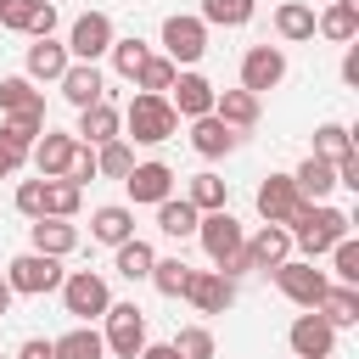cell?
<instances>
[{"label": "cell", "mask_w": 359, "mask_h": 359, "mask_svg": "<svg viewBox=\"0 0 359 359\" xmlns=\"http://www.w3.org/2000/svg\"><path fill=\"white\" fill-rule=\"evenodd\" d=\"M196 241H202V252L213 258V269H219V275H230V280L252 275V269H247V252H241V241H247V224H241L230 208H213V213H202V219H196Z\"/></svg>", "instance_id": "obj_1"}, {"label": "cell", "mask_w": 359, "mask_h": 359, "mask_svg": "<svg viewBox=\"0 0 359 359\" xmlns=\"http://www.w3.org/2000/svg\"><path fill=\"white\" fill-rule=\"evenodd\" d=\"M348 213L342 208H331V202H303L292 219H286V230H292V247H303V258H325L342 236H348Z\"/></svg>", "instance_id": "obj_2"}, {"label": "cell", "mask_w": 359, "mask_h": 359, "mask_svg": "<svg viewBox=\"0 0 359 359\" xmlns=\"http://www.w3.org/2000/svg\"><path fill=\"white\" fill-rule=\"evenodd\" d=\"M123 135H129L135 146H163V140L180 135V112L168 107V95H146V90H135L129 107H123Z\"/></svg>", "instance_id": "obj_3"}, {"label": "cell", "mask_w": 359, "mask_h": 359, "mask_svg": "<svg viewBox=\"0 0 359 359\" xmlns=\"http://www.w3.org/2000/svg\"><path fill=\"white\" fill-rule=\"evenodd\" d=\"M62 258H50V252H17L11 264H6V286L17 292V297H45V292H56L62 286Z\"/></svg>", "instance_id": "obj_4"}, {"label": "cell", "mask_w": 359, "mask_h": 359, "mask_svg": "<svg viewBox=\"0 0 359 359\" xmlns=\"http://www.w3.org/2000/svg\"><path fill=\"white\" fill-rule=\"evenodd\" d=\"M56 292H62V309H67L79 325L101 320V314H107V303H112V292H107V280H101L95 269H67Z\"/></svg>", "instance_id": "obj_5"}, {"label": "cell", "mask_w": 359, "mask_h": 359, "mask_svg": "<svg viewBox=\"0 0 359 359\" xmlns=\"http://www.w3.org/2000/svg\"><path fill=\"white\" fill-rule=\"evenodd\" d=\"M163 56H168L174 67H196V62L208 56V22L191 17V11L163 17Z\"/></svg>", "instance_id": "obj_6"}, {"label": "cell", "mask_w": 359, "mask_h": 359, "mask_svg": "<svg viewBox=\"0 0 359 359\" xmlns=\"http://www.w3.org/2000/svg\"><path fill=\"white\" fill-rule=\"evenodd\" d=\"M269 275H275L280 297H286V303H297V309H314V303L325 297V286H331V275H325V269H314V258H280Z\"/></svg>", "instance_id": "obj_7"}, {"label": "cell", "mask_w": 359, "mask_h": 359, "mask_svg": "<svg viewBox=\"0 0 359 359\" xmlns=\"http://www.w3.org/2000/svg\"><path fill=\"white\" fill-rule=\"evenodd\" d=\"M107 325H101V342H107V353H118V359H135L140 348H146V314L135 309V303H107V314H101Z\"/></svg>", "instance_id": "obj_8"}, {"label": "cell", "mask_w": 359, "mask_h": 359, "mask_svg": "<svg viewBox=\"0 0 359 359\" xmlns=\"http://www.w3.org/2000/svg\"><path fill=\"white\" fill-rule=\"evenodd\" d=\"M286 348H292L297 359H331V353H337V325H331L320 309H303V314L292 320V331H286Z\"/></svg>", "instance_id": "obj_9"}, {"label": "cell", "mask_w": 359, "mask_h": 359, "mask_svg": "<svg viewBox=\"0 0 359 359\" xmlns=\"http://www.w3.org/2000/svg\"><path fill=\"white\" fill-rule=\"evenodd\" d=\"M112 39H118V34H112V17H107V11H84V17L67 28L62 45H67L73 62H101V56L112 50Z\"/></svg>", "instance_id": "obj_10"}, {"label": "cell", "mask_w": 359, "mask_h": 359, "mask_svg": "<svg viewBox=\"0 0 359 359\" xmlns=\"http://www.w3.org/2000/svg\"><path fill=\"white\" fill-rule=\"evenodd\" d=\"M286 79V50L280 45H247L241 50V90H252L264 101V90H275Z\"/></svg>", "instance_id": "obj_11"}, {"label": "cell", "mask_w": 359, "mask_h": 359, "mask_svg": "<svg viewBox=\"0 0 359 359\" xmlns=\"http://www.w3.org/2000/svg\"><path fill=\"white\" fill-rule=\"evenodd\" d=\"M213 95H219V90H213L196 67H180L174 84H168V107H174L185 123H191V118H208V112H213Z\"/></svg>", "instance_id": "obj_12"}, {"label": "cell", "mask_w": 359, "mask_h": 359, "mask_svg": "<svg viewBox=\"0 0 359 359\" xmlns=\"http://www.w3.org/2000/svg\"><path fill=\"white\" fill-rule=\"evenodd\" d=\"M123 191H129V202L135 208H157L163 196H174V168L168 163H135L129 174H123Z\"/></svg>", "instance_id": "obj_13"}, {"label": "cell", "mask_w": 359, "mask_h": 359, "mask_svg": "<svg viewBox=\"0 0 359 359\" xmlns=\"http://www.w3.org/2000/svg\"><path fill=\"white\" fill-rule=\"evenodd\" d=\"M185 303H191L196 314H224V309L236 303V280L219 275V269H191V280H185Z\"/></svg>", "instance_id": "obj_14"}, {"label": "cell", "mask_w": 359, "mask_h": 359, "mask_svg": "<svg viewBox=\"0 0 359 359\" xmlns=\"http://www.w3.org/2000/svg\"><path fill=\"white\" fill-rule=\"evenodd\" d=\"M73 146H79V135L45 129V135L28 146V163H34V174H39V180H62V174H67V163H73Z\"/></svg>", "instance_id": "obj_15"}, {"label": "cell", "mask_w": 359, "mask_h": 359, "mask_svg": "<svg viewBox=\"0 0 359 359\" xmlns=\"http://www.w3.org/2000/svg\"><path fill=\"white\" fill-rule=\"evenodd\" d=\"M252 208H258V219L264 224H286L297 208H303V196H297V185H292V174H269L264 185H258V196H252Z\"/></svg>", "instance_id": "obj_16"}, {"label": "cell", "mask_w": 359, "mask_h": 359, "mask_svg": "<svg viewBox=\"0 0 359 359\" xmlns=\"http://www.w3.org/2000/svg\"><path fill=\"white\" fill-rule=\"evenodd\" d=\"M241 252H247V269H275L280 258H292V230L286 224H258L247 241H241Z\"/></svg>", "instance_id": "obj_17"}, {"label": "cell", "mask_w": 359, "mask_h": 359, "mask_svg": "<svg viewBox=\"0 0 359 359\" xmlns=\"http://www.w3.org/2000/svg\"><path fill=\"white\" fill-rule=\"evenodd\" d=\"M67 62H73V56H67V45H62L56 34H45V39H34V45H28L22 73H28L34 84H56V79L67 73Z\"/></svg>", "instance_id": "obj_18"}, {"label": "cell", "mask_w": 359, "mask_h": 359, "mask_svg": "<svg viewBox=\"0 0 359 359\" xmlns=\"http://www.w3.org/2000/svg\"><path fill=\"white\" fill-rule=\"evenodd\" d=\"M84 146H101V140H118L123 135V112L112 107V95H101V101H90V107H79V129H73Z\"/></svg>", "instance_id": "obj_19"}, {"label": "cell", "mask_w": 359, "mask_h": 359, "mask_svg": "<svg viewBox=\"0 0 359 359\" xmlns=\"http://www.w3.org/2000/svg\"><path fill=\"white\" fill-rule=\"evenodd\" d=\"M28 247H34V252H50V258H67V252H79V224L39 213V219L28 224Z\"/></svg>", "instance_id": "obj_20"}, {"label": "cell", "mask_w": 359, "mask_h": 359, "mask_svg": "<svg viewBox=\"0 0 359 359\" xmlns=\"http://www.w3.org/2000/svg\"><path fill=\"white\" fill-rule=\"evenodd\" d=\"M56 90L67 95V107H90V101L107 95V73L95 62H67V73L56 79Z\"/></svg>", "instance_id": "obj_21"}, {"label": "cell", "mask_w": 359, "mask_h": 359, "mask_svg": "<svg viewBox=\"0 0 359 359\" xmlns=\"http://www.w3.org/2000/svg\"><path fill=\"white\" fill-rule=\"evenodd\" d=\"M236 146H241V135H236L230 123H219L213 112H208V118H191V151H196V157L213 163V157H230Z\"/></svg>", "instance_id": "obj_22"}, {"label": "cell", "mask_w": 359, "mask_h": 359, "mask_svg": "<svg viewBox=\"0 0 359 359\" xmlns=\"http://www.w3.org/2000/svg\"><path fill=\"white\" fill-rule=\"evenodd\" d=\"M292 185H297V196H303V202H325V196L337 191V163L309 151V157L292 168Z\"/></svg>", "instance_id": "obj_23"}, {"label": "cell", "mask_w": 359, "mask_h": 359, "mask_svg": "<svg viewBox=\"0 0 359 359\" xmlns=\"http://www.w3.org/2000/svg\"><path fill=\"white\" fill-rule=\"evenodd\" d=\"M314 34L331 45H353L359 39V0H331L325 11H314Z\"/></svg>", "instance_id": "obj_24"}, {"label": "cell", "mask_w": 359, "mask_h": 359, "mask_svg": "<svg viewBox=\"0 0 359 359\" xmlns=\"http://www.w3.org/2000/svg\"><path fill=\"white\" fill-rule=\"evenodd\" d=\"M258 112H264V107H258V95H252V90H241V84L213 95V118H219V123H230L236 135H247V129L258 123Z\"/></svg>", "instance_id": "obj_25"}, {"label": "cell", "mask_w": 359, "mask_h": 359, "mask_svg": "<svg viewBox=\"0 0 359 359\" xmlns=\"http://www.w3.org/2000/svg\"><path fill=\"white\" fill-rule=\"evenodd\" d=\"M129 236H135V208L107 202V208H95V213H90V241L118 247V241H129Z\"/></svg>", "instance_id": "obj_26"}, {"label": "cell", "mask_w": 359, "mask_h": 359, "mask_svg": "<svg viewBox=\"0 0 359 359\" xmlns=\"http://www.w3.org/2000/svg\"><path fill=\"white\" fill-rule=\"evenodd\" d=\"M275 34H280L286 45H309V39H314V6L280 0V6H275Z\"/></svg>", "instance_id": "obj_27"}, {"label": "cell", "mask_w": 359, "mask_h": 359, "mask_svg": "<svg viewBox=\"0 0 359 359\" xmlns=\"http://www.w3.org/2000/svg\"><path fill=\"white\" fill-rule=\"evenodd\" d=\"M151 264H157V247H151V241H140V236H129V241H118V247H112V269H118L123 280H146V275H151Z\"/></svg>", "instance_id": "obj_28"}, {"label": "cell", "mask_w": 359, "mask_h": 359, "mask_svg": "<svg viewBox=\"0 0 359 359\" xmlns=\"http://www.w3.org/2000/svg\"><path fill=\"white\" fill-rule=\"evenodd\" d=\"M314 309H320V314H325L337 331H342V325H359V286H342V280H331V286H325V297H320Z\"/></svg>", "instance_id": "obj_29"}, {"label": "cell", "mask_w": 359, "mask_h": 359, "mask_svg": "<svg viewBox=\"0 0 359 359\" xmlns=\"http://www.w3.org/2000/svg\"><path fill=\"white\" fill-rule=\"evenodd\" d=\"M0 112H45V90H34L28 73H6L0 79Z\"/></svg>", "instance_id": "obj_30"}, {"label": "cell", "mask_w": 359, "mask_h": 359, "mask_svg": "<svg viewBox=\"0 0 359 359\" xmlns=\"http://www.w3.org/2000/svg\"><path fill=\"white\" fill-rule=\"evenodd\" d=\"M50 348H56V359H107V342L95 325H73V331L50 337Z\"/></svg>", "instance_id": "obj_31"}, {"label": "cell", "mask_w": 359, "mask_h": 359, "mask_svg": "<svg viewBox=\"0 0 359 359\" xmlns=\"http://www.w3.org/2000/svg\"><path fill=\"white\" fill-rule=\"evenodd\" d=\"M185 202L196 208V213H213V208H230V180H219V174H191V185H185Z\"/></svg>", "instance_id": "obj_32"}, {"label": "cell", "mask_w": 359, "mask_h": 359, "mask_svg": "<svg viewBox=\"0 0 359 359\" xmlns=\"http://www.w3.org/2000/svg\"><path fill=\"white\" fill-rule=\"evenodd\" d=\"M196 219H202V213H196L185 196H163V202H157V230H163V236H174V241L196 236Z\"/></svg>", "instance_id": "obj_33"}, {"label": "cell", "mask_w": 359, "mask_h": 359, "mask_svg": "<svg viewBox=\"0 0 359 359\" xmlns=\"http://www.w3.org/2000/svg\"><path fill=\"white\" fill-rule=\"evenodd\" d=\"M45 135V112H0V140L28 157V146Z\"/></svg>", "instance_id": "obj_34"}, {"label": "cell", "mask_w": 359, "mask_h": 359, "mask_svg": "<svg viewBox=\"0 0 359 359\" xmlns=\"http://www.w3.org/2000/svg\"><path fill=\"white\" fill-rule=\"evenodd\" d=\"M252 11H258V0H202L196 17H202L208 28H247Z\"/></svg>", "instance_id": "obj_35"}, {"label": "cell", "mask_w": 359, "mask_h": 359, "mask_svg": "<svg viewBox=\"0 0 359 359\" xmlns=\"http://www.w3.org/2000/svg\"><path fill=\"white\" fill-rule=\"evenodd\" d=\"M129 168H135V146H129L123 135H118V140H101V146H95V174H101V180H123Z\"/></svg>", "instance_id": "obj_36"}, {"label": "cell", "mask_w": 359, "mask_h": 359, "mask_svg": "<svg viewBox=\"0 0 359 359\" xmlns=\"http://www.w3.org/2000/svg\"><path fill=\"white\" fill-rule=\"evenodd\" d=\"M107 56H112V73H118V79H135V73H140V62L151 56V45H146L140 34H123V39H112V50H107Z\"/></svg>", "instance_id": "obj_37"}, {"label": "cell", "mask_w": 359, "mask_h": 359, "mask_svg": "<svg viewBox=\"0 0 359 359\" xmlns=\"http://www.w3.org/2000/svg\"><path fill=\"white\" fill-rule=\"evenodd\" d=\"M174 73H180V67H174L168 56H157V50H151V56L140 62V73H135V90H146V95H168Z\"/></svg>", "instance_id": "obj_38"}, {"label": "cell", "mask_w": 359, "mask_h": 359, "mask_svg": "<svg viewBox=\"0 0 359 359\" xmlns=\"http://www.w3.org/2000/svg\"><path fill=\"white\" fill-rule=\"evenodd\" d=\"M79 202H84V185H73V180H45V213H50V219H73Z\"/></svg>", "instance_id": "obj_39"}, {"label": "cell", "mask_w": 359, "mask_h": 359, "mask_svg": "<svg viewBox=\"0 0 359 359\" xmlns=\"http://www.w3.org/2000/svg\"><path fill=\"white\" fill-rule=\"evenodd\" d=\"M146 280H151V286H157L163 297H185V280H191V264H185V258H157Z\"/></svg>", "instance_id": "obj_40"}, {"label": "cell", "mask_w": 359, "mask_h": 359, "mask_svg": "<svg viewBox=\"0 0 359 359\" xmlns=\"http://www.w3.org/2000/svg\"><path fill=\"white\" fill-rule=\"evenodd\" d=\"M342 151H353V129L348 123H320L314 129V157H342Z\"/></svg>", "instance_id": "obj_41"}, {"label": "cell", "mask_w": 359, "mask_h": 359, "mask_svg": "<svg viewBox=\"0 0 359 359\" xmlns=\"http://www.w3.org/2000/svg\"><path fill=\"white\" fill-rule=\"evenodd\" d=\"M174 348H180V359H213V353H219V342H213L208 325H180Z\"/></svg>", "instance_id": "obj_42"}, {"label": "cell", "mask_w": 359, "mask_h": 359, "mask_svg": "<svg viewBox=\"0 0 359 359\" xmlns=\"http://www.w3.org/2000/svg\"><path fill=\"white\" fill-rule=\"evenodd\" d=\"M331 275H337L342 286H359V241H353V236H342V241L331 247Z\"/></svg>", "instance_id": "obj_43"}, {"label": "cell", "mask_w": 359, "mask_h": 359, "mask_svg": "<svg viewBox=\"0 0 359 359\" xmlns=\"http://www.w3.org/2000/svg\"><path fill=\"white\" fill-rule=\"evenodd\" d=\"M11 208H17L22 219H39V213H45V180H22V185L11 191Z\"/></svg>", "instance_id": "obj_44"}, {"label": "cell", "mask_w": 359, "mask_h": 359, "mask_svg": "<svg viewBox=\"0 0 359 359\" xmlns=\"http://www.w3.org/2000/svg\"><path fill=\"white\" fill-rule=\"evenodd\" d=\"M34 6H39V0H0V28H6V34H28Z\"/></svg>", "instance_id": "obj_45"}, {"label": "cell", "mask_w": 359, "mask_h": 359, "mask_svg": "<svg viewBox=\"0 0 359 359\" xmlns=\"http://www.w3.org/2000/svg\"><path fill=\"white\" fill-rule=\"evenodd\" d=\"M62 180H73V185L101 180V174H95V146H84V140H79V146H73V163H67V174H62Z\"/></svg>", "instance_id": "obj_46"}, {"label": "cell", "mask_w": 359, "mask_h": 359, "mask_svg": "<svg viewBox=\"0 0 359 359\" xmlns=\"http://www.w3.org/2000/svg\"><path fill=\"white\" fill-rule=\"evenodd\" d=\"M45 34H56V6L50 0H39L34 6V22H28V39H45Z\"/></svg>", "instance_id": "obj_47"}, {"label": "cell", "mask_w": 359, "mask_h": 359, "mask_svg": "<svg viewBox=\"0 0 359 359\" xmlns=\"http://www.w3.org/2000/svg\"><path fill=\"white\" fill-rule=\"evenodd\" d=\"M331 163H337V185L359 191V146H353V151H342V157H331Z\"/></svg>", "instance_id": "obj_48"}, {"label": "cell", "mask_w": 359, "mask_h": 359, "mask_svg": "<svg viewBox=\"0 0 359 359\" xmlns=\"http://www.w3.org/2000/svg\"><path fill=\"white\" fill-rule=\"evenodd\" d=\"M11 359H56V348H50V337H28Z\"/></svg>", "instance_id": "obj_49"}, {"label": "cell", "mask_w": 359, "mask_h": 359, "mask_svg": "<svg viewBox=\"0 0 359 359\" xmlns=\"http://www.w3.org/2000/svg\"><path fill=\"white\" fill-rule=\"evenodd\" d=\"M342 84L359 90V45H342Z\"/></svg>", "instance_id": "obj_50"}, {"label": "cell", "mask_w": 359, "mask_h": 359, "mask_svg": "<svg viewBox=\"0 0 359 359\" xmlns=\"http://www.w3.org/2000/svg\"><path fill=\"white\" fill-rule=\"evenodd\" d=\"M22 163H28V157H22L17 146H6V140H0V180H11V174H17Z\"/></svg>", "instance_id": "obj_51"}, {"label": "cell", "mask_w": 359, "mask_h": 359, "mask_svg": "<svg viewBox=\"0 0 359 359\" xmlns=\"http://www.w3.org/2000/svg\"><path fill=\"white\" fill-rule=\"evenodd\" d=\"M135 359H180V348H174V342H146Z\"/></svg>", "instance_id": "obj_52"}, {"label": "cell", "mask_w": 359, "mask_h": 359, "mask_svg": "<svg viewBox=\"0 0 359 359\" xmlns=\"http://www.w3.org/2000/svg\"><path fill=\"white\" fill-rule=\"evenodd\" d=\"M11 297H17V292H11V286H6V275H0V314H11Z\"/></svg>", "instance_id": "obj_53"}, {"label": "cell", "mask_w": 359, "mask_h": 359, "mask_svg": "<svg viewBox=\"0 0 359 359\" xmlns=\"http://www.w3.org/2000/svg\"><path fill=\"white\" fill-rule=\"evenodd\" d=\"M50 6H56V0H50Z\"/></svg>", "instance_id": "obj_54"}]
</instances>
